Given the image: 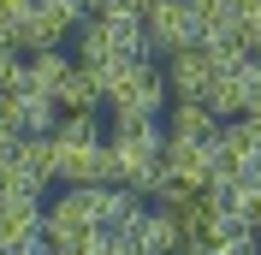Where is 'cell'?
Segmentation results:
<instances>
[{
    "instance_id": "obj_1",
    "label": "cell",
    "mask_w": 261,
    "mask_h": 255,
    "mask_svg": "<svg viewBox=\"0 0 261 255\" xmlns=\"http://www.w3.org/2000/svg\"><path fill=\"white\" fill-rule=\"evenodd\" d=\"M95 83H101V107L107 113H137V119H161L166 113V65L143 60H119V65H95Z\"/></svg>"
},
{
    "instance_id": "obj_2",
    "label": "cell",
    "mask_w": 261,
    "mask_h": 255,
    "mask_svg": "<svg viewBox=\"0 0 261 255\" xmlns=\"http://www.w3.org/2000/svg\"><path fill=\"white\" fill-rule=\"evenodd\" d=\"M77 48V65H119V60H143V12H89L71 36ZM154 60V54H148Z\"/></svg>"
},
{
    "instance_id": "obj_3",
    "label": "cell",
    "mask_w": 261,
    "mask_h": 255,
    "mask_svg": "<svg viewBox=\"0 0 261 255\" xmlns=\"http://www.w3.org/2000/svg\"><path fill=\"white\" fill-rule=\"evenodd\" d=\"M89 12H77V6H65V0H36L30 12H24V24H18V36H24V54H48V48H65L71 36H77V24Z\"/></svg>"
},
{
    "instance_id": "obj_4",
    "label": "cell",
    "mask_w": 261,
    "mask_h": 255,
    "mask_svg": "<svg viewBox=\"0 0 261 255\" xmlns=\"http://www.w3.org/2000/svg\"><path fill=\"white\" fill-rule=\"evenodd\" d=\"M143 42H148V54H154V60L190 48V42H196L190 6H184V0H148V6H143Z\"/></svg>"
},
{
    "instance_id": "obj_5",
    "label": "cell",
    "mask_w": 261,
    "mask_h": 255,
    "mask_svg": "<svg viewBox=\"0 0 261 255\" xmlns=\"http://www.w3.org/2000/svg\"><path fill=\"white\" fill-rule=\"evenodd\" d=\"M71 190L83 196V214H89L95 232H125L137 220V208H143V196L125 190V184H71Z\"/></svg>"
},
{
    "instance_id": "obj_6",
    "label": "cell",
    "mask_w": 261,
    "mask_h": 255,
    "mask_svg": "<svg viewBox=\"0 0 261 255\" xmlns=\"http://www.w3.org/2000/svg\"><path fill=\"white\" fill-rule=\"evenodd\" d=\"M214 78H220V71H214V54L202 48V42L166 54V89H172V101H208Z\"/></svg>"
},
{
    "instance_id": "obj_7",
    "label": "cell",
    "mask_w": 261,
    "mask_h": 255,
    "mask_svg": "<svg viewBox=\"0 0 261 255\" xmlns=\"http://www.w3.org/2000/svg\"><path fill=\"white\" fill-rule=\"evenodd\" d=\"M119 238H125L137 255H178L190 232H184V225L172 220V214H161V208H137V220H130L125 232H119Z\"/></svg>"
},
{
    "instance_id": "obj_8",
    "label": "cell",
    "mask_w": 261,
    "mask_h": 255,
    "mask_svg": "<svg viewBox=\"0 0 261 255\" xmlns=\"http://www.w3.org/2000/svg\"><path fill=\"white\" fill-rule=\"evenodd\" d=\"M161 166H166V184L208 190V184H214V143H184V137H166Z\"/></svg>"
},
{
    "instance_id": "obj_9",
    "label": "cell",
    "mask_w": 261,
    "mask_h": 255,
    "mask_svg": "<svg viewBox=\"0 0 261 255\" xmlns=\"http://www.w3.org/2000/svg\"><path fill=\"white\" fill-rule=\"evenodd\" d=\"M42 243V196H0V249Z\"/></svg>"
},
{
    "instance_id": "obj_10",
    "label": "cell",
    "mask_w": 261,
    "mask_h": 255,
    "mask_svg": "<svg viewBox=\"0 0 261 255\" xmlns=\"http://www.w3.org/2000/svg\"><path fill=\"white\" fill-rule=\"evenodd\" d=\"M214 155L226 160L231 172H249V166H261V125L255 119H226L220 125V137H214Z\"/></svg>"
},
{
    "instance_id": "obj_11",
    "label": "cell",
    "mask_w": 261,
    "mask_h": 255,
    "mask_svg": "<svg viewBox=\"0 0 261 255\" xmlns=\"http://www.w3.org/2000/svg\"><path fill=\"white\" fill-rule=\"evenodd\" d=\"M184 6H190V18H196V42H202V48L244 36L238 30V0H184Z\"/></svg>"
},
{
    "instance_id": "obj_12",
    "label": "cell",
    "mask_w": 261,
    "mask_h": 255,
    "mask_svg": "<svg viewBox=\"0 0 261 255\" xmlns=\"http://www.w3.org/2000/svg\"><path fill=\"white\" fill-rule=\"evenodd\" d=\"M226 119H214L208 101H172L166 107V137H184V143H214Z\"/></svg>"
},
{
    "instance_id": "obj_13",
    "label": "cell",
    "mask_w": 261,
    "mask_h": 255,
    "mask_svg": "<svg viewBox=\"0 0 261 255\" xmlns=\"http://www.w3.org/2000/svg\"><path fill=\"white\" fill-rule=\"evenodd\" d=\"M60 148V184H107V143L101 148H71V143H54Z\"/></svg>"
},
{
    "instance_id": "obj_14",
    "label": "cell",
    "mask_w": 261,
    "mask_h": 255,
    "mask_svg": "<svg viewBox=\"0 0 261 255\" xmlns=\"http://www.w3.org/2000/svg\"><path fill=\"white\" fill-rule=\"evenodd\" d=\"M71 54L65 48H48V54H24V78H30V89H42V95H60V83L71 78Z\"/></svg>"
},
{
    "instance_id": "obj_15",
    "label": "cell",
    "mask_w": 261,
    "mask_h": 255,
    "mask_svg": "<svg viewBox=\"0 0 261 255\" xmlns=\"http://www.w3.org/2000/svg\"><path fill=\"white\" fill-rule=\"evenodd\" d=\"M60 113H101V83H95V65H71V78L60 83Z\"/></svg>"
},
{
    "instance_id": "obj_16",
    "label": "cell",
    "mask_w": 261,
    "mask_h": 255,
    "mask_svg": "<svg viewBox=\"0 0 261 255\" xmlns=\"http://www.w3.org/2000/svg\"><path fill=\"white\" fill-rule=\"evenodd\" d=\"M54 143L101 148V143H107V131H101V113H60V125H54Z\"/></svg>"
},
{
    "instance_id": "obj_17",
    "label": "cell",
    "mask_w": 261,
    "mask_h": 255,
    "mask_svg": "<svg viewBox=\"0 0 261 255\" xmlns=\"http://www.w3.org/2000/svg\"><path fill=\"white\" fill-rule=\"evenodd\" d=\"M18 89H30V78H24V54H0V95H18Z\"/></svg>"
},
{
    "instance_id": "obj_18",
    "label": "cell",
    "mask_w": 261,
    "mask_h": 255,
    "mask_svg": "<svg viewBox=\"0 0 261 255\" xmlns=\"http://www.w3.org/2000/svg\"><path fill=\"white\" fill-rule=\"evenodd\" d=\"M238 30H244V42L261 54V0H238Z\"/></svg>"
},
{
    "instance_id": "obj_19",
    "label": "cell",
    "mask_w": 261,
    "mask_h": 255,
    "mask_svg": "<svg viewBox=\"0 0 261 255\" xmlns=\"http://www.w3.org/2000/svg\"><path fill=\"white\" fill-rule=\"evenodd\" d=\"M83 255H137V249H130V243L119 238V232H95V243H89Z\"/></svg>"
},
{
    "instance_id": "obj_20",
    "label": "cell",
    "mask_w": 261,
    "mask_h": 255,
    "mask_svg": "<svg viewBox=\"0 0 261 255\" xmlns=\"http://www.w3.org/2000/svg\"><path fill=\"white\" fill-rule=\"evenodd\" d=\"M148 0H89V12H143Z\"/></svg>"
},
{
    "instance_id": "obj_21",
    "label": "cell",
    "mask_w": 261,
    "mask_h": 255,
    "mask_svg": "<svg viewBox=\"0 0 261 255\" xmlns=\"http://www.w3.org/2000/svg\"><path fill=\"white\" fill-rule=\"evenodd\" d=\"M30 6H36V0H0V24H24Z\"/></svg>"
},
{
    "instance_id": "obj_22",
    "label": "cell",
    "mask_w": 261,
    "mask_h": 255,
    "mask_svg": "<svg viewBox=\"0 0 261 255\" xmlns=\"http://www.w3.org/2000/svg\"><path fill=\"white\" fill-rule=\"evenodd\" d=\"M249 232H255V243H261V202H255V214H249Z\"/></svg>"
}]
</instances>
